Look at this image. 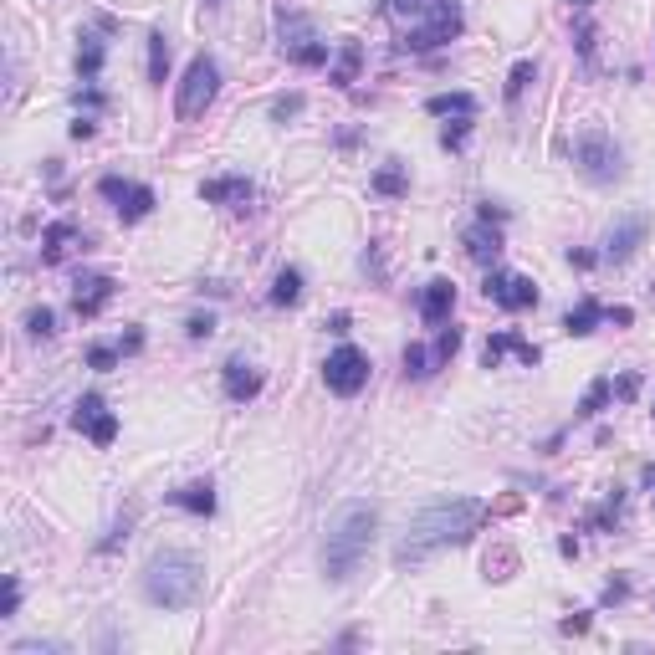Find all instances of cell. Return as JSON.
Returning <instances> with one entry per match:
<instances>
[{
  "mask_svg": "<svg viewBox=\"0 0 655 655\" xmlns=\"http://www.w3.org/2000/svg\"><path fill=\"white\" fill-rule=\"evenodd\" d=\"M482 517H487V502H482V497H451V502H435V507H425V512L410 522V533L400 538V548H395V563L405 569V563H425L435 548L466 543L476 528H482Z\"/></svg>",
  "mask_w": 655,
  "mask_h": 655,
  "instance_id": "6da1fadb",
  "label": "cell"
},
{
  "mask_svg": "<svg viewBox=\"0 0 655 655\" xmlns=\"http://www.w3.org/2000/svg\"><path fill=\"white\" fill-rule=\"evenodd\" d=\"M374 538H379V507L374 502L338 507V517L328 522V538H323V569H328V579L333 584L354 579V569L369 558Z\"/></svg>",
  "mask_w": 655,
  "mask_h": 655,
  "instance_id": "7a4b0ae2",
  "label": "cell"
},
{
  "mask_svg": "<svg viewBox=\"0 0 655 655\" xmlns=\"http://www.w3.org/2000/svg\"><path fill=\"white\" fill-rule=\"evenodd\" d=\"M205 594V569L185 548H164L144 563V599L159 609H190Z\"/></svg>",
  "mask_w": 655,
  "mask_h": 655,
  "instance_id": "3957f363",
  "label": "cell"
},
{
  "mask_svg": "<svg viewBox=\"0 0 655 655\" xmlns=\"http://www.w3.org/2000/svg\"><path fill=\"white\" fill-rule=\"evenodd\" d=\"M389 16L400 26V47H410V52H435L451 36H461L456 0H389Z\"/></svg>",
  "mask_w": 655,
  "mask_h": 655,
  "instance_id": "277c9868",
  "label": "cell"
},
{
  "mask_svg": "<svg viewBox=\"0 0 655 655\" xmlns=\"http://www.w3.org/2000/svg\"><path fill=\"white\" fill-rule=\"evenodd\" d=\"M569 154H574V164H579V174L589 185H615L625 174V154L604 128H579V134L569 139Z\"/></svg>",
  "mask_w": 655,
  "mask_h": 655,
  "instance_id": "5b68a950",
  "label": "cell"
},
{
  "mask_svg": "<svg viewBox=\"0 0 655 655\" xmlns=\"http://www.w3.org/2000/svg\"><path fill=\"white\" fill-rule=\"evenodd\" d=\"M215 93H221V67H215V57H195V62L185 67V82H180V98H174V113L190 123V118H200V113L215 103Z\"/></svg>",
  "mask_w": 655,
  "mask_h": 655,
  "instance_id": "8992f818",
  "label": "cell"
},
{
  "mask_svg": "<svg viewBox=\"0 0 655 655\" xmlns=\"http://www.w3.org/2000/svg\"><path fill=\"white\" fill-rule=\"evenodd\" d=\"M323 379H328V389H333V395L354 400L359 389L369 384V354H364V348H354V343L333 348V354H328V364H323Z\"/></svg>",
  "mask_w": 655,
  "mask_h": 655,
  "instance_id": "52a82bcc",
  "label": "cell"
},
{
  "mask_svg": "<svg viewBox=\"0 0 655 655\" xmlns=\"http://www.w3.org/2000/svg\"><path fill=\"white\" fill-rule=\"evenodd\" d=\"M98 195L118 210V221H144V215L154 210V190L149 185H139V180H118V174H103L98 180Z\"/></svg>",
  "mask_w": 655,
  "mask_h": 655,
  "instance_id": "ba28073f",
  "label": "cell"
},
{
  "mask_svg": "<svg viewBox=\"0 0 655 655\" xmlns=\"http://www.w3.org/2000/svg\"><path fill=\"white\" fill-rule=\"evenodd\" d=\"M72 425H77L93 446H113V441H118V415L103 405V395H82V400L72 405Z\"/></svg>",
  "mask_w": 655,
  "mask_h": 655,
  "instance_id": "9c48e42d",
  "label": "cell"
},
{
  "mask_svg": "<svg viewBox=\"0 0 655 655\" xmlns=\"http://www.w3.org/2000/svg\"><path fill=\"white\" fill-rule=\"evenodd\" d=\"M487 297L497 302V308H507V313H528L533 302H538V287H533V277H522V272H487Z\"/></svg>",
  "mask_w": 655,
  "mask_h": 655,
  "instance_id": "30bf717a",
  "label": "cell"
},
{
  "mask_svg": "<svg viewBox=\"0 0 655 655\" xmlns=\"http://www.w3.org/2000/svg\"><path fill=\"white\" fill-rule=\"evenodd\" d=\"M507 354H517V359L528 364V369H533V364L543 359V354H538V348H533L528 338H522V333L502 328V333H492V338H487V348H482V364H487V369H497V364H502Z\"/></svg>",
  "mask_w": 655,
  "mask_h": 655,
  "instance_id": "8fae6325",
  "label": "cell"
},
{
  "mask_svg": "<svg viewBox=\"0 0 655 655\" xmlns=\"http://www.w3.org/2000/svg\"><path fill=\"white\" fill-rule=\"evenodd\" d=\"M292 26H297V31L282 41V52H287L297 67H323V62H328V41H323V36H313V26H308V21H292Z\"/></svg>",
  "mask_w": 655,
  "mask_h": 655,
  "instance_id": "7c38bea8",
  "label": "cell"
},
{
  "mask_svg": "<svg viewBox=\"0 0 655 655\" xmlns=\"http://www.w3.org/2000/svg\"><path fill=\"white\" fill-rule=\"evenodd\" d=\"M451 308H456V287H451L446 277L425 282V292H420V318H425L430 328H441V323H451Z\"/></svg>",
  "mask_w": 655,
  "mask_h": 655,
  "instance_id": "4fadbf2b",
  "label": "cell"
},
{
  "mask_svg": "<svg viewBox=\"0 0 655 655\" xmlns=\"http://www.w3.org/2000/svg\"><path fill=\"white\" fill-rule=\"evenodd\" d=\"M200 200H205V205H231V210H241V205L251 200V180H246V174H221V180H205V185H200Z\"/></svg>",
  "mask_w": 655,
  "mask_h": 655,
  "instance_id": "5bb4252c",
  "label": "cell"
},
{
  "mask_svg": "<svg viewBox=\"0 0 655 655\" xmlns=\"http://www.w3.org/2000/svg\"><path fill=\"white\" fill-rule=\"evenodd\" d=\"M108 297H113V277H82L72 287V308H77V318H98L108 308Z\"/></svg>",
  "mask_w": 655,
  "mask_h": 655,
  "instance_id": "9a60e30c",
  "label": "cell"
},
{
  "mask_svg": "<svg viewBox=\"0 0 655 655\" xmlns=\"http://www.w3.org/2000/svg\"><path fill=\"white\" fill-rule=\"evenodd\" d=\"M77 246H87V236H82L72 221H57V226L41 231V261H47V267H57V261H62L67 251H77Z\"/></svg>",
  "mask_w": 655,
  "mask_h": 655,
  "instance_id": "2e32d148",
  "label": "cell"
},
{
  "mask_svg": "<svg viewBox=\"0 0 655 655\" xmlns=\"http://www.w3.org/2000/svg\"><path fill=\"white\" fill-rule=\"evenodd\" d=\"M466 251H471V261H482V267H497V256H502V231L487 221V215L466 231Z\"/></svg>",
  "mask_w": 655,
  "mask_h": 655,
  "instance_id": "e0dca14e",
  "label": "cell"
},
{
  "mask_svg": "<svg viewBox=\"0 0 655 655\" xmlns=\"http://www.w3.org/2000/svg\"><path fill=\"white\" fill-rule=\"evenodd\" d=\"M359 67H364V47H359V41H338V57L328 62V82L333 87H354Z\"/></svg>",
  "mask_w": 655,
  "mask_h": 655,
  "instance_id": "ac0fdd59",
  "label": "cell"
},
{
  "mask_svg": "<svg viewBox=\"0 0 655 655\" xmlns=\"http://www.w3.org/2000/svg\"><path fill=\"white\" fill-rule=\"evenodd\" d=\"M221 379H226V395L231 400H256L261 395V369H251L246 359H231Z\"/></svg>",
  "mask_w": 655,
  "mask_h": 655,
  "instance_id": "d6986e66",
  "label": "cell"
},
{
  "mask_svg": "<svg viewBox=\"0 0 655 655\" xmlns=\"http://www.w3.org/2000/svg\"><path fill=\"white\" fill-rule=\"evenodd\" d=\"M169 502L180 512H190V517H210L215 512V487L210 482H185L180 492H169Z\"/></svg>",
  "mask_w": 655,
  "mask_h": 655,
  "instance_id": "ffe728a7",
  "label": "cell"
},
{
  "mask_svg": "<svg viewBox=\"0 0 655 655\" xmlns=\"http://www.w3.org/2000/svg\"><path fill=\"white\" fill-rule=\"evenodd\" d=\"M640 241H645V221L635 215V221H625V226H615V231H609V241H604V256H609V261H630Z\"/></svg>",
  "mask_w": 655,
  "mask_h": 655,
  "instance_id": "44dd1931",
  "label": "cell"
},
{
  "mask_svg": "<svg viewBox=\"0 0 655 655\" xmlns=\"http://www.w3.org/2000/svg\"><path fill=\"white\" fill-rule=\"evenodd\" d=\"M609 318V308H599L594 297H584L579 308H569V318H563V333H574V338H584V333H594L599 323Z\"/></svg>",
  "mask_w": 655,
  "mask_h": 655,
  "instance_id": "7402d4cb",
  "label": "cell"
},
{
  "mask_svg": "<svg viewBox=\"0 0 655 655\" xmlns=\"http://www.w3.org/2000/svg\"><path fill=\"white\" fill-rule=\"evenodd\" d=\"M425 113H435V118H446V113L471 118V113H476V98H471V93H435V98L425 103Z\"/></svg>",
  "mask_w": 655,
  "mask_h": 655,
  "instance_id": "603a6c76",
  "label": "cell"
},
{
  "mask_svg": "<svg viewBox=\"0 0 655 655\" xmlns=\"http://www.w3.org/2000/svg\"><path fill=\"white\" fill-rule=\"evenodd\" d=\"M297 297H302V272H297V267L277 272V282H272V302H277V308H292Z\"/></svg>",
  "mask_w": 655,
  "mask_h": 655,
  "instance_id": "cb8c5ba5",
  "label": "cell"
},
{
  "mask_svg": "<svg viewBox=\"0 0 655 655\" xmlns=\"http://www.w3.org/2000/svg\"><path fill=\"white\" fill-rule=\"evenodd\" d=\"M435 369H441V364H435V348H420V343L405 348V374L410 379H430Z\"/></svg>",
  "mask_w": 655,
  "mask_h": 655,
  "instance_id": "d4e9b609",
  "label": "cell"
},
{
  "mask_svg": "<svg viewBox=\"0 0 655 655\" xmlns=\"http://www.w3.org/2000/svg\"><path fill=\"white\" fill-rule=\"evenodd\" d=\"M169 77V36L154 31L149 36V82H164Z\"/></svg>",
  "mask_w": 655,
  "mask_h": 655,
  "instance_id": "484cf974",
  "label": "cell"
},
{
  "mask_svg": "<svg viewBox=\"0 0 655 655\" xmlns=\"http://www.w3.org/2000/svg\"><path fill=\"white\" fill-rule=\"evenodd\" d=\"M374 190H379V195H405V190H410V180H405V169H400L395 159H389V164H384V169L374 174Z\"/></svg>",
  "mask_w": 655,
  "mask_h": 655,
  "instance_id": "4316f807",
  "label": "cell"
},
{
  "mask_svg": "<svg viewBox=\"0 0 655 655\" xmlns=\"http://www.w3.org/2000/svg\"><path fill=\"white\" fill-rule=\"evenodd\" d=\"M98 67H103V41H98V36H82L77 72H82V77H98Z\"/></svg>",
  "mask_w": 655,
  "mask_h": 655,
  "instance_id": "83f0119b",
  "label": "cell"
},
{
  "mask_svg": "<svg viewBox=\"0 0 655 655\" xmlns=\"http://www.w3.org/2000/svg\"><path fill=\"white\" fill-rule=\"evenodd\" d=\"M609 395H615V384H609V379H594V384H589V395L579 400V415H599V410L609 405Z\"/></svg>",
  "mask_w": 655,
  "mask_h": 655,
  "instance_id": "f1b7e54d",
  "label": "cell"
},
{
  "mask_svg": "<svg viewBox=\"0 0 655 655\" xmlns=\"http://www.w3.org/2000/svg\"><path fill=\"white\" fill-rule=\"evenodd\" d=\"M456 348H461V328H441V338H435V364H451L456 359Z\"/></svg>",
  "mask_w": 655,
  "mask_h": 655,
  "instance_id": "f546056e",
  "label": "cell"
},
{
  "mask_svg": "<svg viewBox=\"0 0 655 655\" xmlns=\"http://www.w3.org/2000/svg\"><path fill=\"white\" fill-rule=\"evenodd\" d=\"M26 328H31L36 338H52V333H57V313H52V308H31V313H26Z\"/></svg>",
  "mask_w": 655,
  "mask_h": 655,
  "instance_id": "4dcf8cb0",
  "label": "cell"
},
{
  "mask_svg": "<svg viewBox=\"0 0 655 655\" xmlns=\"http://www.w3.org/2000/svg\"><path fill=\"white\" fill-rule=\"evenodd\" d=\"M528 82H533V62H517V67H512V77H507V103H517Z\"/></svg>",
  "mask_w": 655,
  "mask_h": 655,
  "instance_id": "1f68e13d",
  "label": "cell"
},
{
  "mask_svg": "<svg viewBox=\"0 0 655 655\" xmlns=\"http://www.w3.org/2000/svg\"><path fill=\"white\" fill-rule=\"evenodd\" d=\"M87 364H93V369H113L118 364V348L113 343H93V348H87Z\"/></svg>",
  "mask_w": 655,
  "mask_h": 655,
  "instance_id": "d6a6232c",
  "label": "cell"
},
{
  "mask_svg": "<svg viewBox=\"0 0 655 655\" xmlns=\"http://www.w3.org/2000/svg\"><path fill=\"white\" fill-rule=\"evenodd\" d=\"M128 528H134V512H123V517H118V522H113V533H108V538H103V543H98V548H103V553H113V548H118V543H123V538H128Z\"/></svg>",
  "mask_w": 655,
  "mask_h": 655,
  "instance_id": "836d02e7",
  "label": "cell"
},
{
  "mask_svg": "<svg viewBox=\"0 0 655 655\" xmlns=\"http://www.w3.org/2000/svg\"><path fill=\"white\" fill-rule=\"evenodd\" d=\"M466 128H471V118H461V123H451V128H446V134H441V144H446V149H461V144H466Z\"/></svg>",
  "mask_w": 655,
  "mask_h": 655,
  "instance_id": "e575fe53",
  "label": "cell"
},
{
  "mask_svg": "<svg viewBox=\"0 0 655 655\" xmlns=\"http://www.w3.org/2000/svg\"><path fill=\"white\" fill-rule=\"evenodd\" d=\"M16 609H21V584H16V579H6V615H0V620H11Z\"/></svg>",
  "mask_w": 655,
  "mask_h": 655,
  "instance_id": "d590c367",
  "label": "cell"
},
{
  "mask_svg": "<svg viewBox=\"0 0 655 655\" xmlns=\"http://www.w3.org/2000/svg\"><path fill=\"white\" fill-rule=\"evenodd\" d=\"M297 108H302V98L292 93V98H277V108H272V113H277V118H292Z\"/></svg>",
  "mask_w": 655,
  "mask_h": 655,
  "instance_id": "8d00e7d4",
  "label": "cell"
},
{
  "mask_svg": "<svg viewBox=\"0 0 655 655\" xmlns=\"http://www.w3.org/2000/svg\"><path fill=\"white\" fill-rule=\"evenodd\" d=\"M579 630H589V615H574V620H563V635H579Z\"/></svg>",
  "mask_w": 655,
  "mask_h": 655,
  "instance_id": "74e56055",
  "label": "cell"
},
{
  "mask_svg": "<svg viewBox=\"0 0 655 655\" xmlns=\"http://www.w3.org/2000/svg\"><path fill=\"white\" fill-rule=\"evenodd\" d=\"M210 328H215V323H210V318H190V338H205V333H210Z\"/></svg>",
  "mask_w": 655,
  "mask_h": 655,
  "instance_id": "f35d334b",
  "label": "cell"
},
{
  "mask_svg": "<svg viewBox=\"0 0 655 655\" xmlns=\"http://www.w3.org/2000/svg\"><path fill=\"white\" fill-rule=\"evenodd\" d=\"M328 333H348V313H333V318H328Z\"/></svg>",
  "mask_w": 655,
  "mask_h": 655,
  "instance_id": "ab89813d",
  "label": "cell"
},
{
  "mask_svg": "<svg viewBox=\"0 0 655 655\" xmlns=\"http://www.w3.org/2000/svg\"><path fill=\"white\" fill-rule=\"evenodd\" d=\"M569 6H579V11H584V6H594V0H569Z\"/></svg>",
  "mask_w": 655,
  "mask_h": 655,
  "instance_id": "60d3db41",
  "label": "cell"
},
{
  "mask_svg": "<svg viewBox=\"0 0 655 655\" xmlns=\"http://www.w3.org/2000/svg\"><path fill=\"white\" fill-rule=\"evenodd\" d=\"M205 6H210V11H215V6H221V0H205Z\"/></svg>",
  "mask_w": 655,
  "mask_h": 655,
  "instance_id": "b9f144b4",
  "label": "cell"
}]
</instances>
